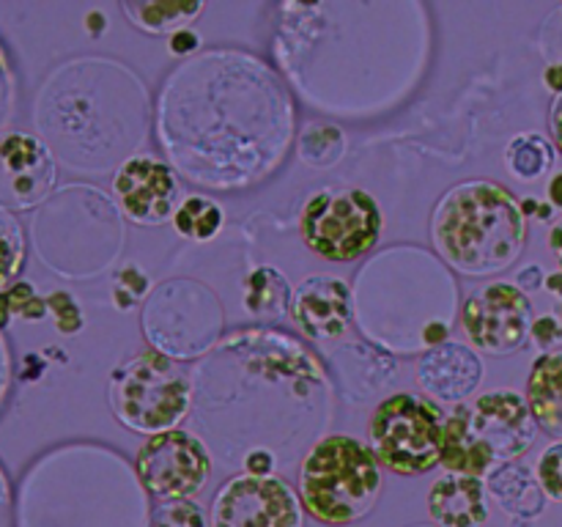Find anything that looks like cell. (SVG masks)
<instances>
[{
	"label": "cell",
	"mask_w": 562,
	"mask_h": 527,
	"mask_svg": "<svg viewBox=\"0 0 562 527\" xmlns=\"http://www.w3.org/2000/svg\"><path fill=\"white\" fill-rule=\"evenodd\" d=\"M431 242L456 272L492 278L519 261L527 217L508 187L486 179L461 181L434 209Z\"/></svg>",
	"instance_id": "cell-1"
},
{
	"label": "cell",
	"mask_w": 562,
	"mask_h": 527,
	"mask_svg": "<svg viewBox=\"0 0 562 527\" xmlns=\"http://www.w3.org/2000/svg\"><path fill=\"white\" fill-rule=\"evenodd\" d=\"M538 423L530 404L516 390H488L472 401H461L445 417V439L439 467L470 478L492 475L536 445Z\"/></svg>",
	"instance_id": "cell-2"
},
{
	"label": "cell",
	"mask_w": 562,
	"mask_h": 527,
	"mask_svg": "<svg viewBox=\"0 0 562 527\" xmlns=\"http://www.w3.org/2000/svg\"><path fill=\"white\" fill-rule=\"evenodd\" d=\"M379 494L382 467L371 445L349 434H329L307 450L300 467V500L316 522L355 525L376 508Z\"/></svg>",
	"instance_id": "cell-3"
},
{
	"label": "cell",
	"mask_w": 562,
	"mask_h": 527,
	"mask_svg": "<svg viewBox=\"0 0 562 527\" xmlns=\"http://www.w3.org/2000/svg\"><path fill=\"white\" fill-rule=\"evenodd\" d=\"M108 395L121 426L154 437L173 431L184 421L192 404V384L162 351H140L115 368Z\"/></svg>",
	"instance_id": "cell-4"
},
{
	"label": "cell",
	"mask_w": 562,
	"mask_h": 527,
	"mask_svg": "<svg viewBox=\"0 0 562 527\" xmlns=\"http://www.w3.org/2000/svg\"><path fill=\"white\" fill-rule=\"evenodd\" d=\"M445 412L434 401L395 393L373 410L368 434L379 464L398 475H423L439 464L445 439Z\"/></svg>",
	"instance_id": "cell-5"
},
{
	"label": "cell",
	"mask_w": 562,
	"mask_h": 527,
	"mask_svg": "<svg viewBox=\"0 0 562 527\" xmlns=\"http://www.w3.org/2000/svg\"><path fill=\"white\" fill-rule=\"evenodd\" d=\"M382 209L366 190H322L300 217L302 242L327 261H355L376 247Z\"/></svg>",
	"instance_id": "cell-6"
},
{
	"label": "cell",
	"mask_w": 562,
	"mask_h": 527,
	"mask_svg": "<svg viewBox=\"0 0 562 527\" xmlns=\"http://www.w3.org/2000/svg\"><path fill=\"white\" fill-rule=\"evenodd\" d=\"M532 305L516 283H488L472 291L461 307V329L483 355H514L530 340Z\"/></svg>",
	"instance_id": "cell-7"
},
{
	"label": "cell",
	"mask_w": 562,
	"mask_h": 527,
	"mask_svg": "<svg viewBox=\"0 0 562 527\" xmlns=\"http://www.w3.org/2000/svg\"><path fill=\"white\" fill-rule=\"evenodd\" d=\"M135 470L143 489L151 497L190 500L206 486L212 475V459L201 439L173 428V431L154 434L140 445L135 456Z\"/></svg>",
	"instance_id": "cell-8"
},
{
	"label": "cell",
	"mask_w": 562,
	"mask_h": 527,
	"mask_svg": "<svg viewBox=\"0 0 562 527\" xmlns=\"http://www.w3.org/2000/svg\"><path fill=\"white\" fill-rule=\"evenodd\" d=\"M302 500L283 478L236 475L214 494L212 527H302Z\"/></svg>",
	"instance_id": "cell-9"
},
{
	"label": "cell",
	"mask_w": 562,
	"mask_h": 527,
	"mask_svg": "<svg viewBox=\"0 0 562 527\" xmlns=\"http://www.w3.org/2000/svg\"><path fill=\"white\" fill-rule=\"evenodd\" d=\"M55 159L47 143L27 132L0 135V209L27 212L49 195Z\"/></svg>",
	"instance_id": "cell-10"
},
{
	"label": "cell",
	"mask_w": 562,
	"mask_h": 527,
	"mask_svg": "<svg viewBox=\"0 0 562 527\" xmlns=\"http://www.w3.org/2000/svg\"><path fill=\"white\" fill-rule=\"evenodd\" d=\"M113 195L135 225H165L181 203L173 168L154 157H132L115 170Z\"/></svg>",
	"instance_id": "cell-11"
},
{
	"label": "cell",
	"mask_w": 562,
	"mask_h": 527,
	"mask_svg": "<svg viewBox=\"0 0 562 527\" xmlns=\"http://www.w3.org/2000/svg\"><path fill=\"white\" fill-rule=\"evenodd\" d=\"M291 316L307 338H340L355 318L349 285L335 274H311L296 285L294 300H291Z\"/></svg>",
	"instance_id": "cell-12"
},
{
	"label": "cell",
	"mask_w": 562,
	"mask_h": 527,
	"mask_svg": "<svg viewBox=\"0 0 562 527\" xmlns=\"http://www.w3.org/2000/svg\"><path fill=\"white\" fill-rule=\"evenodd\" d=\"M486 377L481 355L472 346L459 340H445L420 357L417 382L431 399L445 404H461L467 395L475 393Z\"/></svg>",
	"instance_id": "cell-13"
},
{
	"label": "cell",
	"mask_w": 562,
	"mask_h": 527,
	"mask_svg": "<svg viewBox=\"0 0 562 527\" xmlns=\"http://www.w3.org/2000/svg\"><path fill=\"white\" fill-rule=\"evenodd\" d=\"M428 514L437 527H481L488 519L481 478L445 472L428 492Z\"/></svg>",
	"instance_id": "cell-14"
},
{
	"label": "cell",
	"mask_w": 562,
	"mask_h": 527,
	"mask_svg": "<svg viewBox=\"0 0 562 527\" xmlns=\"http://www.w3.org/2000/svg\"><path fill=\"white\" fill-rule=\"evenodd\" d=\"M525 399L538 428L562 439V351H547L532 362Z\"/></svg>",
	"instance_id": "cell-15"
},
{
	"label": "cell",
	"mask_w": 562,
	"mask_h": 527,
	"mask_svg": "<svg viewBox=\"0 0 562 527\" xmlns=\"http://www.w3.org/2000/svg\"><path fill=\"white\" fill-rule=\"evenodd\" d=\"M488 494L497 500L505 508V514L514 516L516 522L536 519L543 514V505H547V494H543L541 483L532 475L530 467L519 464V461H510V464L497 467V470L488 475Z\"/></svg>",
	"instance_id": "cell-16"
},
{
	"label": "cell",
	"mask_w": 562,
	"mask_h": 527,
	"mask_svg": "<svg viewBox=\"0 0 562 527\" xmlns=\"http://www.w3.org/2000/svg\"><path fill=\"white\" fill-rule=\"evenodd\" d=\"M206 5L198 0V3H173V0H165V3H121V11L135 22L140 31L148 33H168L173 36L176 31H184L187 22L195 20Z\"/></svg>",
	"instance_id": "cell-17"
},
{
	"label": "cell",
	"mask_w": 562,
	"mask_h": 527,
	"mask_svg": "<svg viewBox=\"0 0 562 527\" xmlns=\"http://www.w3.org/2000/svg\"><path fill=\"white\" fill-rule=\"evenodd\" d=\"M225 223V212L217 201L203 195H190L179 203L173 214V225L181 236L192 242H209L220 234Z\"/></svg>",
	"instance_id": "cell-18"
},
{
	"label": "cell",
	"mask_w": 562,
	"mask_h": 527,
	"mask_svg": "<svg viewBox=\"0 0 562 527\" xmlns=\"http://www.w3.org/2000/svg\"><path fill=\"white\" fill-rule=\"evenodd\" d=\"M505 165L510 173L521 181H532L547 173L554 165V148L543 135L527 132V135L514 137L505 152Z\"/></svg>",
	"instance_id": "cell-19"
},
{
	"label": "cell",
	"mask_w": 562,
	"mask_h": 527,
	"mask_svg": "<svg viewBox=\"0 0 562 527\" xmlns=\"http://www.w3.org/2000/svg\"><path fill=\"white\" fill-rule=\"evenodd\" d=\"M285 302H289V283H285L283 274L269 267L256 269L250 274L245 294L247 311L263 318H274L285 313Z\"/></svg>",
	"instance_id": "cell-20"
},
{
	"label": "cell",
	"mask_w": 562,
	"mask_h": 527,
	"mask_svg": "<svg viewBox=\"0 0 562 527\" xmlns=\"http://www.w3.org/2000/svg\"><path fill=\"white\" fill-rule=\"evenodd\" d=\"M25 264V234L20 220L0 209V291L20 274Z\"/></svg>",
	"instance_id": "cell-21"
},
{
	"label": "cell",
	"mask_w": 562,
	"mask_h": 527,
	"mask_svg": "<svg viewBox=\"0 0 562 527\" xmlns=\"http://www.w3.org/2000/svg\"><path fill=\"white\" fill-rule=\"evenodd\" d=\"M338 162L344 152V132L333 124H311L302 135V159L311 165H329L327 154Z\"/></svg>",
	"instance_id": "cell-22"
},
{
	"label": "cell",
	"mask_w": 562,
	"mask_h": 527,
	"mask_svg": "<svg viewBox=\"0 0 562 527\" xmlns=\"http://www.w3.org/2000/svg\"><path fill=\"white\" fill-rule=\"evenodd\" d=\"M151 527H212V519L192 500H168L154 508Z\"/></svg>",
	"instance_id": "cell-23"
},
{
	"label": "cell",
	"mask_w": 562,
	"mask_h": 527,
	"mask_svg": "<svg viewBox=\"0 0 562 527\" xmlns=\"http://www.w3.org/2000/svg\"><path fill=\"white\" fill-rule=\"evenodd\" d=\"M5 302H9V311H11V318H27V322H42L44 316H47V296H38L36 289H33V283H27V280H20V283L9 285V289L3 291Z\"/></svg>",
	"instance_id": "cell-24"
},
{
	"label": "cell",
	"mask_w": 562,
	"mask_h": 527,
	"mask_svg": "<svg viewBox=\"0 0 562 527\" xmlns=\"http://www.w3.org/2000/svg\"><path fill=\"white\" fill-rule=\"evenodd\" d=\"M536 478L547 497L562 503V442L549 445V448L538 456Z\"/></svg>",
	"instance_id": "cell-25"
},
{
	"label": "cell",
	"mask_w": 562,
	"mask_h": 527,
	"mask_svg": "<svg viewBox=\"0 0 562 527\" xmlns=\"http://www.w3.org/2000/svg\"><path fill=\"white\" fill-rule=\"evenodd\" d=\"M47 311L53 313L55 327H58L60 335H77L82 329L80 305L66 291H55V294L47 296Z\"/></svg>",
	"instance_id": "cell-26"
},
{
	"label": "cell",
	"mask_w": 562,
	"mask_h": 527,
	"mask_svg": "<svg viewBox=\"0 0 562 527\" xmlns=\"http://www.w3.org/2000/svg\"><path fill=\"white\" fill-rule=\"evenodd\" d=\"M530 338L536 340L541 349H552V346H558L562 340V322L560 316H538L536 322H532V333Z\"/></svg>",
	"instance_id": "cell-27"
},
{
	"label": "cell",
	"mask_w": 562,
	"mask_h": 527,
	"mask_svg": "<svg viewBox=\"0 0 562 527\" xmlns=\"http://www.w3.org/2000/svg\"><path fill=\"white\" fill-rule=\"evenodd\" d=\"M245 470L247 475L269 478L274 472V456L269 453L267 448H252L250 453L245 456Z\"/></svg>",
	"instance_id": "cell-28"
},
{
	"label": "cell",
	"mask_w": 562,
	"mask_h": 527,
	"mask_svg": "<svg viewBox=\"0 0 562 527\" xmlns=\"http://www.w3.org/2000/svg\"><path fill=\"white\" fill-rule=\"evenodd\" d=\"M198 44H201V36H198L195 31H190V27H184V31H176L173 36H170L168 49L173 55H187V53H195Z\"/></svg>",
	"instance_id": "cell-29"
},
{
	"label": "cell",
	"mask_w": 562,
	"mask_h": 527,
	"mask_svg": "<svg viewBox=\"0 0 562 527\" xmlns=\"http://www.w3.org/2000/svg\"><path fill=\"white\" fill-rule=\"evenodd\" d=\"M543 280H547V274H543L541 267H527V269H521L519 278H516V285H519V289L527 294V291H532V289H541Z\"/></svg>",
	"instance_id": "cell-30"
},
{
	"label": "cell",
	"mask_w": 562,
	"mask_h": 527,
	"mask_svg": "<svg viewBox=\"0 0 562 527\" xmlns=\"http://www.w3.org/2000/svg\"><path fill=\"white\" fill-rule=\"evenodd\" d=\"M549 126H552L554 143H558V148L562 152V93L560 97H554L552 113H549Z\"/></svg>",
	"instance_id": "cell-31"
},
{
	"label": "cell",
	"mask_w": 562,
	"mask_h": 527,
	"mask_svg": "<svg viewBox=\"0 0 562 527\" xmlns=\"http://www.w3.org/2000/svg\"><path fill=\"white\" fill-rule=\"evenodd\" d=\"M543 82H547L549 91H554L560 97L562 93V64H549L543 71Z\"/></svg>",
	"instance_id": "cell-32"
},
{
	"label": "cell",
	"mask_w": 562,
	"mask_h": 527,
	"mask_svg": "<svg viewBox=\"0 0 562 527\" xmlns=\"http://www.w3.org/2000/svg\"><path fill=\"white\" fill-rule=\"evenodd\" d=\"M547 195H549V203H552L554 209H562V173H554L552 179H549Z\"/></svg>",
	"instance_id": "cell-33"
},
{
	"label": "cell",
	"mask_w": 562,
	"mask_h": 527,
	"mask_svg": "<svg viewBox=\"0 0 562 527\" xmlns=\"http://www.w3.org/2000/svg\"><path fill=\"white\" fill-rule=\"evenodd\" d=\"M5 388H9V351H5L3 338H0V401H3Z\"/></svg>",
	"instance_id": "cell-34"
},
{
	"label": "cell",
	"mask_w": 562,
	"mask_h": 527,
	"mask_svg": "<svg viewBox=\"0 0 562 527\" xmlns=\"http://www.w3.org/2000/svg\"><path fill=\"white\" fill-rule=\"evenodd\" d=\"M9 481H5L3 470H0V527L5 525V511H9Z\"/></svg>",
	"instance_id": "cell-35"
},
{
	"label": "cell",
	"mask_w": 562,
	"mask_h": 527,
	"mask_svg": "<svg viewBox=\"0 0 562 527\" xmlns=\"http://www.w3.org/2000/svg\"><path fill=\"white\" fill-rule=\"evenodd\" d=\"M543 285H547V289L552 291L554 296H560V322H562V272L547 274V280H543Z\"/></svg>",
	"instance_id": "cell-36"
},
{
	"label": "cell",
	"mask_w": 562,
	"mask_h": 527,
	"mask_svg": "<svg viewBox=\"0 0 562 527\" xmlns=\"http://www.w3.org/2000/svg\"><path fill=\"white\" fill-rule=\"evenodd\" d=\"M102 20H104V16L99 14V11H91V14H88L86 25H88V33H91V36H99V33H102L104 27H108Z\"/></svg>",
	"instance_id": "cell-37"
},
{
	"label": "cell",
	"mask_w": 562,
	"mask_h": 527,
	"mask_svg": "<svg viewBox=\"0 0 562 527\" xmlns=\"http://www.w3.org/2000/svg\"><path fill=\"white\" fill-rule=\"evenodd\" d=\"M549 245H552V250L558 253L560 267H562V223L554 225V228H552V234H549Z\"/></svg>",
	"instance_id": "cell-38"
},
{
	"label": "cell",
	"mask_w": 562,
	"mask_h": 527,
	"mask_svg": "<svg viewBox=\"0 0 562 527\" xmlns=\"http://www.w3.org/2000/svg\"><path fill=\"white\" fill-rule=\"evenodd\" d=\"M3 66H5V64H3V55H0V71H3Z\"/></svg>",
	"instance_id": "cell-39"
},
{
	"label": "cell",
	"mask_w": 562,
	"mask_h": 527,
	"mask_svg": "<svg viewBox=\"0 0 562 527\" xmlns=\"http://www.w3.org/2000/svg\"><path fill=\"white\" fill-rule=\"evenodd\" d=\"M415 527H431V525H415Z\"/></svg>",
	"instance_id": "cell-40"
}]
</instances>
